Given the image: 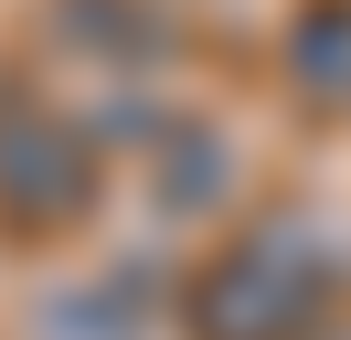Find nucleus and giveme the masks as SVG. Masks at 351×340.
Here are the masks:
<instances>
[{"label":"nucleus","instance_id":"f03ea898","mask_svg":"<svg viewBox=\"0 0 351 340\" xmlns=\"http://www.w3.org/2000/svg\"><path fill=\"white\" fill-rule=\"evenodd\" d=\"M86 212V138L43 106H11L0 117V223L11 234H53Z\"/></svg>","mask_w":351,"mask_h":340},{"label":"nucleus","instance_id":"7ed1b4c3","mask_svg":"<svg viewBox=\"0 0 351 340\" xmlns=\"http://www.w3.org/2000/svg\"><path fill=\"white\" fill-rule=\"evenodd\" d=\"M287 75L308 106H351V0H308L287 32Z\"/></svg>","mask_w":351,"mask_h":340},{"label":"nucleus","instance_id":"f257e3e1","mask_svg":"<svg viewBox=\"0 0 351 340\" xmlns=\"http://www.w3.org/2000/svg\"><path fill=\"white\" fill-rule=\"evenodd\" d=\"M319 298H330V266L298 234H245L192 276V340H308Z\"/></svg>","mask_w":351,"mask_h":340}]
</instances>
